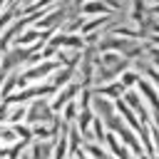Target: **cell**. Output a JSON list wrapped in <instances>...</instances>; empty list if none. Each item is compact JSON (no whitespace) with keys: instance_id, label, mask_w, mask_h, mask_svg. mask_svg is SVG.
Segmentation results:
<instances>
[{"instance_id":"5","label":"cell","mask_w":159,"mask_h":159,"mask_svg":"<svg viewBox=\"0 0 159 159\" xmlns=\"http://www.w3.org/2000/svg\"><path fill=\"white\" fill-rule=\"evenodd\" d=\"M99 94H112V97H119V94H124V84H122V82H117V84H112V87H102V89H99Z\"/></svg>"},{"instance_id":"6","label":"cell","mask_w":159,"mask_h":159,"mask_svg":"<svg viewBox=\"0 0 159 159\" xmlns=\"http://www.w3.org/2000/svg\"><path fill=\"white\" fill-rule=\"evenodd\" d=\"M17 12H20V10H10V7H7V10H5V12H2V15H0V30H2V27H5V25H7V22H12V20H15V15H17Z\"/></svg>"},{"instance_id":"7","label":"cell","mask_w":159,"mask_h":159,"mask_svg":"<svg viewBox=\"0 0 159 159\" xmlns=\"http://www.w3.org/2000/svg\"><path fill=\"white\" fill-rule=\"evenodd\" d=\"M134 80H137V77H134V75H132V72H127V75H124V80H122V84H124V87H127V84H132V82H134Z\"/></svg>"},{"instance_id":"2","label":"cell","mask_w":159,"mask_h":159,"mask_svg":"<svg viewBox=\"0 0 159 159\" xmlns=\"http://www.w3.org/2000/svg\"><path fill=\"white\" fill-rule=\"evenodd\" d=\"M47 45H50L52 50H57V47H75V50H82V47H84V40H82V37H75V35H55V37L47 40Z\"/></svg>"},{"instance_id":"4","label":"cell","mask_w":159,"mask_h":159,"mask_svg":"<svg viewBox=\"0 0 159 159\" xmlns=\"http://www.w3.org/2000/svg\"><path fill=\"white\" fill-rule=\"evenodd\" d=\"M139 87H142V92L147 94V102L152 104V109H154V114H157V122H159V94H157V92H154L149 84H144V82H142Z\"/></svg>"},{"instance_id":"3","label":"cell","mask_w":159,"mask_h":159,"mask_svg":"<svg viewBox=\"0 0 159 159\" xmlns=\"http://www.w3.org/2000/svg\"><path fill=\"white\" fill-rule=\"evenodd\" d=\"M89 102H92V107L102 114V119H107V117H112V114H114V112H112V109H114V107H112V102H107L104 97H92Z\"/></svg>"},{"instance_id":"1","label":"cell","mask_w":159,"mask_h":159,"mask_svg":"<svg viewBox=\"0 0 159 159\" xmlns=\"http://www.w3.org/2000/svg\"><path fill=\"white\" fill-rule=\"evenodd\" d=\"M57 119H60V117L52 112V107H50V99H47V97L30 102L27 114H25V122H27L30 127H40V124H57Z\"/></svg>"}]
</instances>
